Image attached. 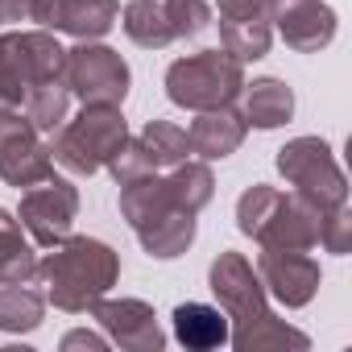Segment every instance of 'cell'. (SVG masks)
Wrapping results in <instances>:
<instances>
[{
	"label": "cell",
	"mask_w": 352,
	"mask_h": 352,
	"mask_svg": "<svg viewBox=\"0 0 352 352\" xmlns=\"http://www.w3.org/2000/svg\"><path fill=\"white\" fill-rule=\"evenodd\" d=\"M91 315L100 319L108 344H120L129 352H162L166 348V331L157 327L153 307L141 298H100L91 307Z\"/></svg>",
	"instance_id": "cell-14"
},
{
	"label": "cell",
	"mask_w": 352,
	"mask_h": 352,
	"mask_svg": "<svg viewBox=\"0 0 352 352\" xmlns=\"http://www.w3.org/2000/svg\"><path fill=\"white\" fill-rule=\"evenodd\" d=\"M46 315V298L38 290H30L25 282H9L0 286V331H34Z\"/></svg>",
	"instance_id": "cell-23"
},
{
	"label": "cell",
	"mask_w": 352,
	"mask_h": 352,
	"mask_svg": "<svg viewBox=\"0 0 352 352\" xmlns=\"http://www.w3.org/2000/svg\"><path fill=\"white\" fill-rule=\"evenodd\" d=\"M120 25H124L129 42H137L141 50H166V46L174 42L166 5H157V0H129Z\"/></svg>",
	"instance_id": "cell-21"
},
{
	"label": "cell",
	"mask_w": 352,
	"mask_h": 352,
	"mask_svg": "<svg viewBox=\"0 0 352 352\" xmlns=\"http://www.w3.org/2000/svg\"><path fill=\"white\" fill-rule=\"evenodd\" d=\"M137 141H141L145 157L153 162V170H170V166L187 162V153H191L187 129L170 124V120H149V124H145V129L137 133Z\"/></svg>",
	"instance_id": "cell-24"
},
{
	"label": "cell",
	"mask_w": 352,
	"mask_h": 352,
	"mask_svg": "<svg viewBox=\"0 0 352 352\" xmlns=\"http://www.w3.org/2000/svg\"><path fill=\"white\" fill-rule=\"evenodd\" d=\"M63 348H108V336H96V331H67L63 336Z\"/></svg>",
	"instance_id": "cell-30"
},
{
	"label": "cell",
	"mask_w": 352,
	"mask_h": 352,
	"mask_svg": "<svg viewBox=\"0 0 352 352\" xmlns=\"http://www.w3.org/2000/svg\"><path fill=\"white\" fill-rule=\"evenodd\" d=\"M174 340L191 352H208V348H220L228 344V315L220 307H208V302H179L174 307Z\"/></svg>",
	"instance_id": "cell-18"
},
{
	"label": "cell",
	"mask_w": 352,
	"mask_h": 352,
	"mask_svg": "<svg viewBox=\"0 0 352 352\" xmlns=\"http://www.w3.org/2000/svg\"><path fill=\"white\" fill-rule=\"evenodd\" d=\"M120 17L116 0H30V21L54 34H71L79 42L104 38Z\"/></svg>",
	"instance_id": "cell-13"
},
{
	"label": "cell",
	"mask_w": 352,
	"mask_h": 352,
	"mask_svg": "<svg viewBox=\"0 0 352 352\" xmlns=\"http://www.w3.org/2000/svg\"><path fill=\"white\" fill-rule=\"evenodd\" d=\"M220 9V38L224 50L241 63H257L270 54L274 42V25H270V9L265 0H216Z\"/></svg>",
	"instance_id": "cell-15"
},
{
	"label": "cell",
	"mask_w": 352,
	"mask_h": 352,
	"mask_svg": "<svg viewBox=\"0 0 352 352\" xmlns=\"http://www.w3.org/2000/svg\"><path fill=\"white\" fill-rule=\"evenodd\" d=\"M319 216L307 199L282 195L278 187L253 183L236 199V228L253 236L261 249H315L319 245Z\"/></svg>",
	"instance_id": "cell-2"
},
{
	"label": "cell",
	"mask_w": 352,
	"mask_h": 352,
	"mask_svg": "<svg viewBox=\"0 0 352 352\" xmlns=\"http://www.w3.org/2000/svg\"><path fill=\"white\" fill-rule=\"evenodd\" d=\"M166 17L174 30V42H191L212 25V9L208 0H166Z\"/></svg>",
	"instance_id": "cell-27"
},
{
	"label": "cell",
	"mask_w": 352,
	"mask_h": 352,
	"mask_svg": "<svg viewBox=\"0 0 352 352\" xmlns=\"http://www.w3.org/2000/svg\"><path fill=\"white\" fill-rule=\"evenodd\" d=\"M108 170H112L116 187L137 183V179H145V174H157V170H153V162L145 157V149H141V141H137V137H129V141L116 149V157L108 162Z\"/></svg>",
	"instance_id": "cell-28"
},
{
	"label": "cell",
	"mask_w": 352,
	"mask_h": 352,
	"mask_svg": "<svg viewBox=\"0 0 352 352\" xmlns=\"http://www.w3.org/2000/svg\"><path fill=\"white\" fill-rule=\"evenodd\" d=\"M75 216H79V191L67 183V179H50L46 183H38V187H30L25 195H21V208H17V220H21V228L34 236V245H42V249H54V245H63L67 236H71V228H75Z\"/></svg>",
	"instance_id": "cell-9"
},
{
	"label": "cell",
	"mask_w": 352,
	"mask_h": 352,
	"mask_svg": "<svg viewBox=\"0 0 352 352\" xmlns=\"http://www.w3.org/2000/svg\"><path fill=\"white\" fill-rule=\"evenodd\" d=\"M245 133H249V124L236 108H208V112H195L187 141H191V153H199L204 162H220L241 149Z\"/></svg>",
	"instance_id": "cell-16"
},
{
	"label": "cell",
	"mask_w": 352,
	"mask_h": 352,
	"mask_svg": "<svg viewBox=\"0 0 352 352\" xmlns=\"http://www.w3.org/2000/svg\"><path fill=\"white\" fill-rule=\"evenodd\" d=\"M34 270H38V257H34V245L21 232V220L0 208V286L30 282Z\"/></svg>",
	"instance_id": "cell-22"
},
{
	"label": "cell",
	"mask_w": 352,
	"mask_h": 352,
	"mask_svg": "<svg viewBox=\"0 0 352 352\" xmlns=\"http://www.w3.org/2000/svg\"><path fill=\"white\" fill-rule=\"evenodd\" d=\"M67 108H71V91H67V79L58 83H42L30 91L25 100V116L42 129V133H54L63 120H67Z\"/></svg>",
	"instance_id": "cell-26"
},
{
	"label": "cell",
	"mask_w": 352,
	"mask_h": 352,
	"mask_svg": "<svg viewBox=\"0 0 352 352\" xmlns=\"http://www.w3.org/2000/svg\"><path fill=\"white\" fill-rule=\"evenodd\" d=\"M257 278L282 307H307L319 290V261L307 257V249H261Z\"/></svg>",
	"instance_id": "cell-12"
},
{
	"label": "cell",
	"mask_w": 352,
	"mask_h": 352,
	"mask_svg": "<svg viewBox=\"0 0 352 352\" xmlns=\"http://www.w3.org/2000/svg\"><path fill=\"white\" fill-rule=\"evenodd\" d=\"M50 174H54V157L46 133L21 108L0 112V179L21 191L46 183Z\"/></svg>",
	"instance_id": "cell-7"
},
{
	"label": "cell",
	"mask_w": 352,
	"mask_h": 352,
	"mask_svg": "<svg viewBox=\"0 0 352 352\" xmlns=\"http://www.w3.org/2000/svg\"><path fill=\"white\" fill-rule=\"evenodd\" d=\"M50 137H54L50 141V157L63 170H71V174H96L129 141V120H124L120 108L83 104V112L71 116V120H63Z\"/></svg>",
	"instance_id": "cell-3"
},
{
	"label": "cell",
	"mask_w": 352,
	"mask_h": 352,
	"mask_svg": "<svg viewBox=\"0 0 352 352\" xmlns=\"http://www.w3.org/2000/svg\"><path fill=\"white\" fill-rule=\"evenodd\" d=\"M46 298L67 315H87L120 278V257L96 236H67L34 270Z\"/></svg>",
	"instance_id": "cell-1"
},
{
	"label": "cell",
	"mask_w": 352,
	"mask_h": 352,
	"mask_svg": "<svg viewBox=\"0 0 352 352\" xmlns=\"http://www.w3.org/2000/svg\"><path fill=\"white\" fill-rule=\"evenodd\" d=\"M228 344L241 348V352H261V348H307L311 340L290 327L286 319H278L274 311L257 315V319H245V323H232L228 327Z\"/></svg>",
	"instance_id": "cell-20"
},
{
	"label": "cell",
	"mask_w": 352,
	"mask_h": 352,
	"mask_svg": "<svg viewBox=\"0 0 352 352\" xmlns=\"http://www.w3.org/2000/svg\"><path fill=\"white\" fill-rule=\"evenodd\" d=\"M67 91L79 96L83 104H108V108H120L124 96H129V63L112 50V46H100V42H79L75 50H67Z\"/></svg>",
	"instance_id": "cell-8"
},
{
	"label": "cell",
	"mask_w": 352,
	"mask_h": 352,
	"mask_svg": "<svg viewBox=\"0 0 352 352\" xmlns=\"http://www.w3.org/2000/svg\"><path fill=\"white\" fill-rule=\"evenodd\" d=\"M133 232H137V241H141V249H145L149 257L170 261V257H179V253L191 249V241H195V212L170 208V212H162V216L137 224Z\"/></svg>",
	"instance_id": "cell-17"
},
{
	"label": "cell",
	"mask_w": 352,
	"mask_h": 352,
	"mask_svg": "<svg viewBox=\"0 0 352 352\" xmlns=\"http://www.w3.org/2000/svg\"><path fill=\"white\" fill-rule=\"evenodd\" d=\"M270 25L298 54H319L336 42V13L327 0H265Z\"/></svg>",
	"instance_id": "cell-11"
},
{
	"label": "cell",
	"mask_w": 352,
	"mask_h": 352,
	"mask_svg": "<svg viewBox=\"0 0 352 352\" xmlns=\"http://www.w3.org/2000/svg\"><path fill=\"white\" fill-rule=\"evenodd\" d=\"M241 116L249 129H278L294 116V91L282 79H253L241 87Z\"/></svg>",
	"instance_id": "cell-19"
},
{
	"label": "cell",
	"mask_w": 352,
	"mask_h": 352,
	"mask_svg": "<svg viewBox=\"0 0 352 352\" xmlns=\"http://www.w3.org/2000/svg\"><path fill=\"white\" fill-rule=\"evenodd\" d=\"M278 170L294 187L298 199H307L315 212H331L348 204V179L331 153L327 141L319 137H294L278 149Z\"/></svg>",
	"instance_id": "cell-6"
},
{
	"label": "cell",
	"mask_w": 352,
	"mask_h": 352,
	"mask_svg": "<svg viewBox=\"0 0 352 352\" xmlns=\"http://www.w3.org/2000/svg\"><path fill=\"white\" fill-rule=\"evenodd\" d=\"M30 21V0H0V25Z\"/></svg>",
	"instance_id": "cell-31"
},
{
	"label": "cell",
	"mask_w": 352,
	"mask_h": 352,
	"mask_svg": "<svg viewBox=\"0 0 352 352\" xmlns=\"http://www.w3.org/2000/svg\"><path fill=\"white\" fill-rule=\"evenodd\" d=\"M166 183H170L174 199H179L187 212H195V216H199V212L212 204V195H216V179H212V170H208L204 162H179V166H170Z\"/></svg>",
	"instance_id": "cell-25"
},
{
	"label": "cell",
	"mask_w": 352,
	"mask_h": 352,
	"mask_svg": "<svg viewBox=\"0 0 352 352\" xmlns=\"http://www.w3.org/2000/svg\"><path fill=\"white\" fill-rule=\"evenodd\" d=\"M245 87V63L232 58L228 50H204L191 58L170 63L166 71V96L187 112H208V108H232Z\"/></svg>",
	"instance_id": "cell-5"
},
{
	"label": "cell",
	"mask_w": 352,
	"mask_h": 352,
	"mask_svg": "<svg viewBox=\"0 0 352 352\" xmlns=\"http://www.w3.org/2000/svg\"><path fill=\"white\" fill-rule=\"evenodd\" d=\"M208 282H212V294L220 298V311H224L232 323H245V319H257V315L270 311V302H265L270 294H265L257 270H253L241 253H232V249H224V253L212 261Z\"/></svg>",
	"instance_id": "cell-10"
},
{
	"label": "cell",
	"mask_w": 352,
	"mask_h": 352,
	"mask_svg": "<svg viewBox=\"0 0 352 352\" xmlns=\"http://www.w3.org/2000/svg\"><path fill=\"white\" fill-rule=\"evenodd\" d=\"M319 245L327 253H340V257L352 249V216H348V208H331V212L319 216Z\"/></svg>",
	"instance_id": "cell-29"
},
{
	"label": "cell",
	"mask_w": 352,
	"mask_h": 352,
	"mask_svg": "<svg viewBox=\"0 0 352 352\" xmlns=\"http://www.w3.org/2000/svg\"><path fill=\"white\" fill-rule=\"evenodd\" d=\"M67 75V50L50 30L0 34V112L25 108L30 91Z\"/></svg>",
	"instance_id": "cell-4"
}]
</instances>
